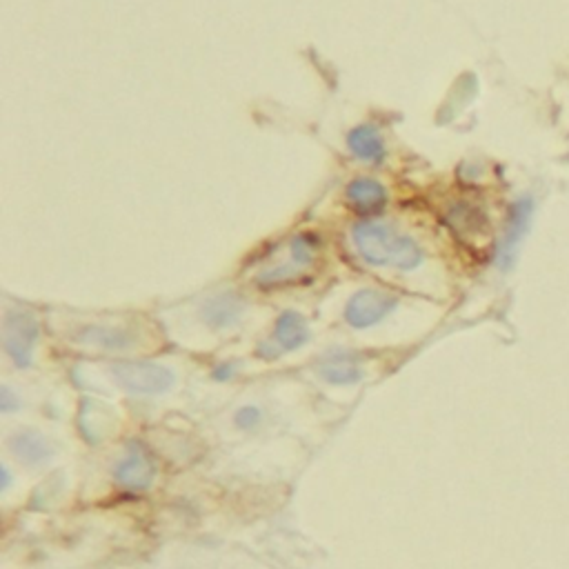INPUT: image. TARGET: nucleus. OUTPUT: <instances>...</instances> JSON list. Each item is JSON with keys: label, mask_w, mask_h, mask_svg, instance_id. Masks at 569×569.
<instances>
[{"label": "nucleus", "mask_w": 569, "mask_h": 569, "mask_svg": "<svg viewBox=\"0 0 569 569\" xmlns=\"http://www.w3.org/2000/svg\"><path fill=\"white\" fill-rule=\"evenodd\" d=\"M354 245L369 265H394L414 269L423 261V249L409 236L396 234L381 223H361L354 227Z\"/></svg>", "instance_id": "1"}, {"label": "nucleus", "mask_w": 569, "mask_h": 569, "mask_svg": "<svg viewBox=\"0 0 569 569\" xmlns=\"http://www.w3.org/2000/svg\"><path fill=\"white\" fill-rule=\"evenodd\" d=\"M114 381L129 394H163L174 385V374L154 363H118L112 367Z\"/></svg>", "instance_id": "2"}, {"label": "nucleus", "mask_w": 569, "mask_h": 569, "mask_svg": "<svg viewBox=\"0 0 569 569\" xmlns=\"http://www.w3.org/2000/svg\"><path fill=\"white\" fill-rule=\"evenodd\" d=\"M38 341V321L29 314L14 309L5 316L3 325V345L9 358L18 367H29L34 358V347Z\"/></svg>", "instance_id": "3"}, {"label": "nucleus", "mask_w": 569, "mask_h": 569, "mask_svg": "<svg viewBox=\"0 0 569 569\" xmlns=\"http://www.w3.org/2000/svg\"><path fill=\"white\" fill-rule=\"evenodd\" d=\"M396 307V298L389 296L385 292H378V289H361L356 292L345 307V321L358 327H372L374 323L383 321L387 314H392V309Z\"/></svg>", "instance_id": "4"}, {"label": "nucleus", "mask_w": 569, "mask_h": 569, "mask_svg": "<svg viewBox=\"0 0 569 569\" xmlns=\"http://www.w3.org/2000/svg\"><path fill=\"white\" fill-rule=\"evenodd\" d=\"M114 476L118 483L129 489H147L156 476V465L152 458L147 456L143 447L132 443L127 449V454L121 458V463L116 465Z\"/></svg>", "instance_id": "5"}, {"label": "nucleus", "mask_w": 569, "mask_h": 569, "mask_svg": "<svg viewBox=\"0 0 569 569\" xmlns=\"http://www.w3.org/2000/svg\"><path fill=\"white\" fill-rule=\"evenodd\" d=\"M529 218H532V201H529V198H521V201L514 203L512 209H509L503 241H501V245H498V252H496L498 261H501V265L505 269L514 261L516 247H518V243L523 241V236L527 232V225H529Z\"/></svg>", "instance_id": "6"}, {"label": "nucleus", "mask_w": 569, "mask_h": 569, "mask_svg": "<svg viewBox=\"0 0 569 569\" xmlns=\"http://www.w3.org/2000/svg\"><path fill=\"white\" fill-rule=\"evenodd\" d=\"M345 196L347 203L361 214H374L387 203L385 187L374 178H356L347 185Z\"/></svg>", "instance_id": "7"}, {"label": "nucleus", "mask_w": 569, "mask_h": 569, "mask_svg": "<svg viewBox=\"0 0 569 569\" xmlns=\"http://www.w3.org/2000/svg\"><path fill=\"white\" fill-rule=\"evenodd\" d=\"M272 341L276 345V352H294V349H298L309 341L307 321L301 314L285 312L276 321Z\"/></svg>", "instance_id": "8"}, {"label": "nucleus", "mask_w": 569, "mask_h": 569, "mask_svg": "<svg viewBox=\"0 0 569 569\" xmlns=\"http://www.w3.org/2000/svg\"><path fill=\"white\" fill-rule=\"evenodd\" d=\"M9 445H12V452L27 465H41L49 461L54 454V449L49 445L47 438L43 434L34 432V429H25V432L14 434Z\"/></svg>", "instance_id": "9"}, {"label": "nucleus", "mask_w": 569, "mask_h": 569, "mask_svg": "<svg viewBox=\"0 0 569 569\" xmlns=\"http://www.w3.org/2000/svg\"><path fill=\"white\" fill-rule=\"evenodd\" d=\"M243 312H245V303L241 301V298H238L236 294H221L203 307V318L212 327L221 329V327H229L232 323H236L238 318L243 316Z\"/></svg>", "instance_id": "10"}, {"label": "nucleus", "mask_w": 569, "mask_h": 569, "mask_svg": "<svg viewBox=\"0 0 569 569\" xmlns=\"http://www.w3.org/2000/svg\"><path fill=\"white\" fill-rule=\"evenodd\" d=\"M349 149L358 156L363 158L367 163H381L385 156V143L378 129H374L372 125H361L356 127L352 134L347 138Z\"/></svg>", "instance_id": "11"}, {"label": "nucleus", "mask_w": 569, "mask_h": 569, "mask_svg": "<svg viewBox=\"0 0 569 569\" xmlns=\"http://www.w3.org/2000/svg\"><path fill=\"white\" fill-rule=\"evenodd\" d=\"M76 341L103 349H127L134 343V338L118 327H85L83 332L76 334Z\"/></svg>", "instance_id": "12"}, {"label": "nucleus", "mask_w": 569, "mask_h": 569, "mask_svg": "<svg viewBox=\"0 0 569 569\" xmlns=\"http://www.w3.org/2000/svg\"><path fill=\"white\" fill-rule=\"evenodd\" d=\"M327 383L332 385H352L363 378V369L358 367L352 358L338 356V358H327V361L318 369Z\"/></svg>", "instance_id": "13"}, {"label": "nucleus", "mask_w": 569, "mask_h": 569, "mask_svg": "<svg viewBox=\"0 0 569 569\" xmlns=\"http://www.w3.org/2000/svg\"><path fill=\"white\" fill-rule=\"evenodd\" d=\"M258 421H261V412H258L256 407H243L241 412L236 414V423H238V427H243V429L254 427Z\"/></svg>", "instance_id": "14"}, {"label": "nucleus", "mask_w": 569, "mask_h": 569, "mask_svg": "<svg viewBox=\"0 0 569 569\" xmlns=\"http://www.w3.org/2000/svg\"><path fill=\"white\" fill-rule=\"evenodd\" d=\"M0 407H3L5 412H12V409L18 407V398H14L7 387L3 389V392H0Z\"/></svg>", "instance_id": "15"}, {"label": "nucleus", "mask_w": 569, "mask_h": 569, "mask_svg": "<svg viewBox=\"0 0 569 569\" xmlns=\"http://www.w3.org/2000/svg\"><path fill=\"white\" fill-rule=\"evenodd\" d=\"M236 367H238L236 363H234V365H232V363H229V365H225V367H218V369H216V372H214V376L218 378V381H225V378H229V376H234V372H236Z\"/></svg>", "instance_id": "16"}]
</instances>
